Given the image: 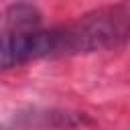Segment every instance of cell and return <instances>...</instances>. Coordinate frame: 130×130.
<instances>
[{
    "instance_id": "2",
    "label": "cell",
    "mask_w": 130,
    "mask_h": 130,
    "mask_svg": "<svg viewBox=\"0 0 130 130\" xmlns=\"http://www.w3.org/2000/svg\"><path fill=\"white\" fill-rule=\"evenodd\" d=\"M59 26L63 32L65 57L116 49L128 41L130 8L128 4L102 6Z\"/></svg>"
},
{
    "instance_id": "1",
    "label": "cell",
    "mask_w": 130,
    "mask_h": 130,
    "mask_svg": "<svg viewBox=\"0 0 130 130\" xmlns=\"http://www.w3.org/2000/svg\"><path fill=\"white\" fill-rule=\"evenodd\" d=\"M57 57L55 26H43L35 4H10L0 12V71Z\"/></svg>"
}]
</instances>
